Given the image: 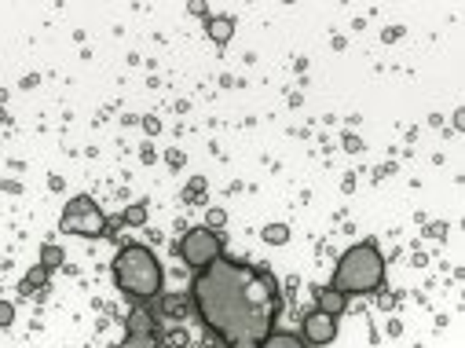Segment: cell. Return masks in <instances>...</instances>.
Listing matches in <instances>:
<instances>
[{"mask_svg":"<svg viewBox=\"0 0 465 348\" xmlns=\"http://www.w3.org/2000/svg\"><path fill=\"white\" fill-rule=\"evenodd\" d=\"M165 158H169V165H172V169H180V165H183V150H169Z\"/></svg>","mask_w":465,"mask_h":348,"instance_id":"21","label":"cell"},{"mask_svg":"<svg viewBox=\"0 0 465 348\" xmlns=\"http://www.w3.org/2000/svg\"><path fill=\"white\" fill-rule=\"evenodd\" d=\"M125 327H129V334H158V319L150 308H132Z\"/></svg>","mask_w":465,"mask_h":348,"instance_id":"10","label":"cell"},{"mask_svg":"<svg viewBox=\"0 0 465 348\" xmlns=\"http://www.w3.org/2000/svg\"><path fill=\"white\" fill-rule=\"evenodd\" d=\"M205 30H209V41L227 44V41H231V33H235V22H231V19H209V22H205Z\"/></svg>","mask_w":465,"mask_h":348,"instance_id":"12","label":"cell"},{"mask_svg":"<svg viewBox=\"0 0 465 348\" xmlns=\"http://www.w3.org/2000/svg\"><path fill=\"white\" fill-rule=\"evenodd\" d=\"M191 300L209 330L227 348L238 341H264L275 330L282 311V289L278 278L264 264L246 260H213L209 268L194 272Z\"/></svg>","mask_w":465,"mask_h":348,"instance_id":"1","label":"cell"},{"mask_svg":"<svg viewBox=\"0 0 465 348\" xmlns=\"http://www.w3.org/2000/svg\"><path fill=\"white\" fill-rule=\"evenodd\" d=\"M300 338H304V345H330L337 338V319L327 316V311H319V308H311L304 319H300Z\"/></svg>","mask_w":465,"mask_h":348,"instance_id":"6","label":"cell"},{"mask_svg":"<svg viewBox=\"0 0 465 348\" xmlns=\"http://www.w3.org/2000/svg\"><path fill=\"white\" fill-rule=\"evenodd\" d=\"M66 257H63V249L59 246H55V242H44V246H41V264H44V268H59V264H63Z\"/></svg>","mask_w":465,"mask_h":348,"instance_id":"13","label":"cell"},{"mask_svg":"<svg viewBox=\"0 0 465 348\" xmlns=\"http://www.w3.org/2000/svg\"><path fill=\"white\" fill-rule=\"evenodd\" d=\"M224 224H227V213H224V209H209V213H205V227H209V231H220Z\"/></svg>","mask_w":465,"mask_h":348,"instance_id":"18","label":"cell"},{"mask_svg":"<svg viewBox=\"0 0 465 348\" xmlns=\"http://www.w3.org/2000/svg\"><path fill=\"white\" fill-rule=\"evenodd\" d=\"M143 129L154 136V132H161V121H158V118H143Z\"/></svg>","mask_w":465,"mask_h":348,"instance_id":"22","label":"cell"},{"mask_svg":"<svg viewBox=\"0 0 465 348\" xmlns=\"http://www.w3.org/2000/svg\"><path fill=\"white\" fill-rule=\"evenodd\" d=\"M114 283L129 300L147 305L161 294V264L147 246H125L114 257Z\"/></svg>","mask_w":465,"mask_h":348,"instance_id":"2","label":"cell"},{"mask_svg":"<svg viewBox=\"0 0 465 348\" xmlns=\"http://www.w3.org/2000/svg\"><path fill=\"white\" fill-rule=\"evenodd\" d=\"M158 334H129V338L121 341V348H158Z\"/></svg>","mask_w":465,"mask_h":348,"instance_id":"15","label":"cell"},{"mask_svg":"<svg viewBox=\"0 0 465 348\" xmlns=\"http://www.w3.org/2000/svg\"><path fill=\"white\" fill-rule=\"evenodd\" d=\"M260 348H308L300 334H286V330H271L267 338L260 341Z\"/></svg>","mask_w":465,"mask_h":348,"instance_id":"11","label":"cell"},{"mask_svg":"<svg viewBox=\"0 0 465 348\" xmlns=\"http://www.w3.org/2000/svg\"><path fill=\"white\" fill-rule=\"evenodd\" d=\"M316 308L337 319L348 308V297L341 294V289H333V286H316Z\"/></svg>","mask_w":465,"mask_h":348,"instance_id":"8","label":"cell"},{"mask_svg":"<svg viewBox=\"0 0 465 348\" xmlns=\"http://www.w3.org/2000/svg\"><path fill=\"white\" fill-rule=\"evenodd\" d=\"M176 249H180V257H183V264H187L191 272H202L213 260L224 257V238H220V231H209L202 224V227H191Z\"/></svg>","mask_w":465,"mask_h":348,"instance_id":"4","label":"cell"},{"mask_svg":"<svg viewBox=\"0 0 465 348\" xmlns=\"http://www.w3.org/2000/svg\"><path fill=\"white\" fill-rule=\"evenodd\" d=\"M150 311H154V319H183L187 316V297H176V294H158L154 300H147Z\"/></svg>","mask_w":465,"mask_h":348,"instance_id":"7","label":"cell"},{"mask_svg":"<svg viewBox=\"0 0 465 348\" xmlns=\"http://www.w3.org/2000/svg\"><path fill=\"white\" fill-rule=\"evenodd\" d=\"M264 242H271V246H286V242H289V227L286 224H267L264 227Z\"/></svg>","mask_w":465,"mask_h":348,"instance_id":"16","label":"cell"},{"mask_svg":"<svg viewBox=\"0 0 465 348\" xmlns=\"http://www.w3.org/2000/svg\"><path fill=\"white\" fill-rule=\"evenodd\" d=\"M205 187H209V180L205 176H194L187 187H183V202H198L202 194H205Z\"/></svg>","mask_w":465,"mask_h":348,"instance_id":"17","label":"cell"},{"mask_svg":"<svg viewBox=\"0 0 465 348\" xmlns=\"http://www.w3.org/2000/svg\"><path fill=\"white\" fill-rule=\"evenodd\" d=\"M121 224H129V227H143V224H147V205H143V202L129 205V209L121 213Z\"/></svg>","mask_w":465,"mask_h":348,"instance_id":"14","label":"cell"},{"mask_svg":"<svg viewBox=\"0 0 465 348\" xmlns=\"http://www.w3.org/2000/svg\"><path fill=\"white\" fill-rule=\"evenodd\" d=\"M59 227L70 231V235H81V238H103L107 216H103V209L92 202L88 194H77V198H70V205L63 209Z\"/></svg>","mask_w":465,"mask_h":348,"instance_id":"5","label":"cell"},{"mask_svg":"<svg viewBox=\"0 0 465 348\" xmlns=\"http://www.w3.org/2000/svg\"><path fill=\"white\" fill-rule=\"evenodd\" d=\"M48 268L44 264H37V268H30L26 275H22V283H19V297H33V294H41L44 286H48Z\"/></svg>","mask_w":465,"mask_h":348,"instance_id":"9","label":"cell"},{"mask_svg":"<svg viewBox=\"0 0 465 348\" xmlns=\"http://www.w3.org/2000/svg\"><path fill=\"white\" fill-rule=\"evenodd\" d=\"M11 323H15V305H11V300H0V330L11 327Z\"/></svg>","mask_w":465,"mask_h":348,"instance_id":"20","label":"cell"},{"mask_svg":"<svg viewBox=\"0 0 465 348\" xmlns=\"http://www.w3.org/2000/svg\"><path fill=\"white\" fill-rule=\"evenodd\" d=\"M333 289H341V294H378L381 286H385V257L378 253L374 242H359V246L344 249V257L337 260V272H333Z\"/></svg>","mask_w":465,"mask_h":348,"instance_id":"3","label":"cell"},{"mask_svg":"<svg viewBox=\"0 0 465 348\" xmlns=\"http://www.w3.org/2000/svg\"><path fill=\"white\" fill-rule=\"evenodd\" d=\"M158 348H187V334H183V330H172L165 341H158Z\"/></svg>","mask_w":465,"mask_h":348,"instance_id":"19","label":"cell"}]
</instances>
